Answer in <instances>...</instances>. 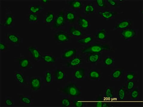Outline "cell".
Here are the masks:
<instances>
[{"label": "cell", "mask_w": 143, "mask_h": 107, "mask_svg": "<svg viewBox=\"0 0 143 107\" xmlns=\"http://www.w3.org/2000/svg\"><path fill=\"white\" fill-rule=\"evenodd\" d=\"M63 92L72 97H78L81 93L79 88L73 83H70L62 90Z\"/></svg>", "instance_id": "6da1fadb"}, {"label": "cell", "mask_w": 143, "mask_h": 107, "mask_svg": "<svg viewBox=\"0 0 143 107\" xmlns=\"http://www.w3.org/2000/svg\"><path fill=\"white\" fill-rule=\"evenodd\" d=\"M110 49V46L107 44H96L89 46L82 50L84 53H99L104 50H108Z\"/></svg>", "instance_id": "7a4b0ae2"}, {"label": "cell", "mask_w": 143, "mask_h": 107, "mask_svg": "<svg viewBox=\"0 0 143 107\" xmlns=\"http://www.w3.org/2000/svg\"><path fill=\"white\" fill-rule=\"evenodd\" d=\"M55 38L56 41L61 43L66 42L69 41L70 38L67 32L62 30L55 34Z\"/></svg>", "instance_id": "3957f363"}, {"label": "cell", "mask_w": 143, "mask_h": 107, "mask_svg": "<svg viewBox=\"0 0 143 107\" xmlns=\"http://www.w3.org/2000/svg\"><path fill=\"white\" fill-rule=\"evenodd\" d=\"M65 22V16L64 13L63 11H61L56 18L53 28L54 29H58L61 26L63 25Z\"/></svg>", "instance_id": "277c9868"}, {"label": "cell", "mask_w": 143, "mask_h": 107, "mask_svg": "<svg viewBox=\"0 0 143 107\" xmlns=\"http://www.w3.org/2000/svg\"><path fill=\"white\" fill-rule=\"evenodd\" d=\"M121 35L125 40L133 38L136 35V32L132 29H127L121 32Z\"/></svg>", "instance_id": "5b68a950"}, {"label": "cell", "mask_w": 143, "mask_h": 107, "mask_svg": "<svg viewBox=\"0 0 143 107\" xmlns=\"http://www.w3.org/2000/svg\"><path fill=\"white\" fill-rule=\"evenodd\" d=\"M30 83L31 88L34 91H37L41 88V81L39 78H35L32 79Z\"/></svg>", "instance_id": "8992f818"}, {"label": "cell", "mask_w": 143, "mask_h": 107, "mask_svg": "<svg viewBox=\"0 0 143 107\" xmlns=\"http://www.w3.org/2000/svg\"><path fill=\"white\" fill-rule=\"evenodd\" d=\"M82 62V59L78 57L74 58L70 60L67 63V67H76L79 65Z\"/></svg>", "instance_id": "52a82bcc"}, {"label": "cell", "mask_w": 143, "mask_h": 107, "mask_svg": "<svg viewBox=\"0 0 143 107\" xmlns=\"http://www.w3.org/2000/svg\"><path fill=\"white\" fill-rule=\"evenodd\" d=\"M78 23L79 25L83 29H86L89 26L88 21L83 17H79Z\"/></svg>", "instance_id": "ba28073f"}, {"label": "cell", "mask_w": 143, "mask_h": 107, "mask_svg": "<svg viewBox=\"0 0 143 107\" xmlns=\"http://www.w3.org/2000/svg\"><path fill=\"white\" fill-rule=\"evenodd\" d=\"M77 53V50L76 49H70L65 51L63 54L62 57L63 58L69 59L73 57Z\"/></svg>", "instance_id": "9c48e42d"}, {"label": "cell", "mask_w": 143, "mask_h": 107, "mask_svg": "<svg viewBox=\"0 0 143 107\" xmlns=\"http://www.w3.org/2000/svg\"><path fill=\"white\" fill-rule=\"evenodd\" d=\"M85 74V70L83 68L79 69L74 73V76L76 79H83Z\"/></svg>", "instance_id": "30bf717a"}, {"label": "cell", "mask_w": 143, "mask_h": 107, "mask_svg": "<svg viewBox=\"0 0 143 107\" xmlns=\"http://www.w3.org/2000/svg\"><path fill=\"white\" fill-rule=\"evenodd\" d=\"M28 50L31 53L32 57L35 59H39L41 56L40 53L35 48L29 47Z\"/></svg>", "instance_id": "8fae6325"}, {"label": "cell", "mask_w": 143, "mask_h": 107, "mask_svg": "<svg viewBox=\"0 0 143 107\" xmlns=\"http://www.w3.org/2000/svg\"><path fill=\"white\" fill-rule=\"evenodd\" d=\"M100 58V55L98 53H92L88 57L89 60L90 62L95 64L99 60Z\"/></svg>", "instance_id": "7c38bea8"}, {"label": "cell", "mask_w": 143, "mask_h": 107, "mask_svg": "<svg viewBox=\"0 0 143 107\" xmlns=\"http://www.w3.org/2000/svg\"><path fill=\"white\" fill-rule=\"evenodd\" d=\"M69 4L74 8L81 9L82 4L80 2L78 1H71L68 2Z\"/></svg>", "instance_id": "4fadbf2b"}, {"label": "cell", "mask_w": 143, "mask_h": 107, "mask_svg": "<svg viewBox=\"0 0 143 107\" xmlns=\"http://www.w3.org/2000/svg\"><path fill=\"white\" fill-rule=\"evenodd\" d=\"M98 14L101 15L104 18L106 19H109L112 17L116 13L110 12L108 11H105L104 12H100Z\"/></svg>", "instance_id": "5bb4252c"}, {"label": "cell", "mask_w": 143, "mask_h": 107, "mask_svg": "<svg viewBox=\"0 0 143 107\" xmlns=\"http://www.w3.org/2000/svg\"><path fill=\"white\" fill-rule=\"evenodd\" d=\"M100 73L95 70H92L89 72V77L92 79H98L100 78Z\"/></svg>", "instance_id": "9a60e30c"}, {"label": "cell", "mask_w": 143, "mask_h": 107, "mask_svg": "<svg viewBox=\"0 0 143 107\" xmlns=\"http://www.w3.org/2000/svg\"><path fill=\"white\" fill-rule=\"evenodd\" d=\"M19 64L21 67L22 68H26L29 66L30 62L29 60L26 58L20 59Z\"/></svg>", "instance_id": "2e32d148"}, {"label": "cell", "mask_w": 143, "mask_h": 107, "mask_svg": "<svg viewBox=\"0 0 143 107\" xmlns=\"http://www.w3.org/2000/svg\"><path fill=\"white\" fill-rule=\"evenodd\" d=\"M67 20L70 23L73 22L75 21L76 17L75 14L71 11H67L66 13Z\"/></svg>", "instance_id": "e0dca14e"}, {"label": "cell", "mask_w": 143, "mask_h": 107, "mask_svg": "<svg viewBox=\"0 0 143 107\" xmlns=\"http://www.w3.org/2000/svg\"><path fill=\"white\" fill-rule=\"evenodd\" d=\"M69 31L72 35L73 36H80L82 35L81 32L77 29L74 26L70 27Z\"/></svg>", "instance_id": "ac0fdd59"}, {"label": "cell", "mask_w": 143, "mask_h": 107, "mask_svg": "<svg viewBox=\"0 0 143 107\" xmlns=\"http://www.w3.org/2000/svg\"><path fill=\"white\" fill-rule=\"evenodd\" d=\"M110 104L107 102H104L102 99H99L96 104L97 107H108L110 106Z\"/></svg>", "instance_id": "d6986e66"}, {"label": "cell", "mask_w": 143, "mask_h": 107, "mask_svg": "<svg viewBox=\"0 0 143 107\" xmlns=\"http://www.w3.org/2000/svg\"><path fill=\"white\" fill-rule=\"evenodd\" d=\"M55 77L56 79L58 80H61L64 79V74L62 70H57L55 72Z\"/></svg>", "instance_id": "ffe728a7"}, {"label": "cell", "mask_w": 143, "mask_h": 107, "mask_svg": "<svg viewBox=\"0 0 143 107\" xmlns=\"http://www.w3.org/2000/svg\"><path fill=\"white\" fill-rule=\"evenodd\" d=\"M97 39L99 40H103L106 38V30L102 29L101 31L99 32L96 35Z\"/></svg>", "instance_id": "44dd1931"}, {"label": "cell", "mask_w": 143, "mask_h": 107, "mask_svg": "<svg viewBox=\"0 0 143 107\" xmlns=\"http://www.w3.org/2000/svg\"><path fill=\"white\" fill-rule=\"evenodd\" d=\"M130 23L127 21H123L116 26L115 29H124L130 25Z\"/></svg>", "instance_id": "7402d4cb"}, {"label": "cell", "mask_w": 143, "mask_h": 107, "mask_svg": "<svg viewBox=\"0 0 143 107\" xmlns=\"http://www.w3.org/2000/svg\"><path fill=\"white\" fill-rule=\"evenodd\" d=\"M42 59L44 61L49 63H54L56 61V59L52 56L49 55H45L42 56Z\"/></svg>", "instance_id": "603a6c76"}, {"label": "cell", "mask_w": 143, "mask_h": 107, "mask_svg": "<svg viewBox=\"0 0 143 107\" xmlns=\"http://www.w3.org/2000/svg\"><path fill=\"white\" fill-rule=\"evenodd\" d=\"M8 40L11 42L14 43H18L19 41V38L14 34H9L8 36Z\"/></svg>", "instance_id": "cb8c5ba5"}, {"label": "cell", "mask_w": 143, "mask_h": 107, "mask_svg": "<svg viewBox=\"0 0 143 107\" xmlns=\"http://www.w3.org/2000/svg\"><path fill=\"white\" fill-rule=\"evenodd\" d=\"M92 38L91 36H87L86 38L80 39L78 40V42L84 44H87L92 41Z\"/></svg>", "instance_id": "d4e9b609"}, {"label": "cell", "mask_w": 143, "mask_h": 107, "mask_svg": "<svg viewBox=\"0 0 143 107\" xmlns=\"http://www.w3.org/2000/svg\"><path fill=\"white\" fill-rule=\"evenodd\" d=\"M54 15L52 12H49L48 13L45 18L46 22L47 24L50 23L54 20Z\"/></svg>", "instance_id": "484cf974"}, {"label": "cell", "mask_w": 143, "mask_h": 107, "mask_svg": "<svg viewBox=\"0 0 143 107\" xmlns=\"http://www.w3.org/2000/svg\"><path fill=\"white\" fill-rule=\"evenodd\" d=\"M42 9L40 5H34L30 7V10L33 13H36L39 12Z\"/></svg>", "instance_id": "4316f807"}, {"label": "cell", "mask_w": 143, "mask_h": 107, "mask_svg": "<svg viewBox=\"0 0 143 107\" xmlns=\"http://www.w3.org/2000/svg\"><path fill=\"white\" fill-rule=\"evenodd\" d=\"M13 22V17L11 15H9L5 19L4 24L6 26H10L12 24Z\"/></svg>", "instance_id": "83f0119b"}, {"label": "cell", "mask_w": 143, "mask_h": 107, "mask_svg": "<svg viewBox=\"0 0 143 107\" xmlns=\"http://www.w3.org/2000/svg\"><path fill=\"white\" fill-rule=\"evenodd\" d=\"M94 8L92 5H87L85 8V11L87 14L91 13L94 12Z\"/></svg>", "instance_id": "f1b7e54d"}, {"label": "cell", "mask_w": 143, "mask_h": 107, "mask_svg": "<svg viewBox=\"0 0 143 107\" xmlns=\"http://www.w3.org/2000/svg\"><path fill=\"white\" fill-rule=\"evenodd\" d=\"M16 77L17 79L21 83L24 84L25 83V79L23 76L19 73L16 74Z\"/></svg>", "instance_id": "f546056e"}, {"label": "cell", "mask_w": 143, "mask_h": 107, "mask_svg": "<svg viewBox=\"0 0 143 107\" xmlns=\"http://www.w3.org/2000/svg\"><path fill=\"white\" fill-rule=\"evenodd\" d=\"M114 60L113 59L110 57H108L105 59L104 61V63L106 66H109L113 64Z\"/></svg>", "instance_id": "4dcf8cb0"}, {"label": "cell", "mask_w": 143, "mask_h": 107, "mask_svg": "<svg viewBox=\"0 0 143 107\" xmlns=\"http://www.w3.org/2000/svg\"><path fill=\"white\" fill-rule=\"evenodd\" d=\"M122 72L121 70L117 69L115 70L112 74V77L115 79H118L121 76Z\"/></svg>", "instance_id": "1f68e13d"}, {"label": "cell", "mask_w": 143, "mask_h": 107, "mask_svg": "<svg viewBox=\"0 0 143 107\" xmlns=\"http://www.w3.org/2000/svg\"><path fill=\"white\" fill-rule=\"evenodd\" d=\"M125 90L121 88L119 90L118 92V97L120 100H123L125 98Z\"/></svg>", "instance_id": "d6a6232c"}, {"label": "cell", "mask_w": 143, "mask_h": 107, "mask_svg": "<svg viewBox=\"0 0 143 107\" xmlns=\"http://www.w3.org/2000/svg\"><path fill=\"white\" fill-rule=\"evenodd\" d=\"M52 74L51 73L49 72H47L45 77V80L46 83H50L52 81Z\"/></svg>", "instance_id": "836d02e7"}, {"label": "cell", "mask_w": 143, "mask_h": 107, "mask_svg": "<svg viewBox=\"0 0 143 107\" xmlns=\"http://www.w3.org/2000/svg\"><path fill=\"white\" fill-rule=\"evenodd\" d=\"M62 107H68L70 105V101L67 98H64L62 100Z\"/></svg>", "instance_id": "e575fe53"}, {"label": "cell", "mask_w": 143, "mask_h": 107, "mask_svg": "<svg viewBox=\"0 0 143 107\" xmlns=\"http://www.w3.org/2000/svg\"><path fill=\"white\" fill-rule=\"evenodd\" d=\"M139 91L138 89L135 88L131 93V96L133 99H136L139 96Z\"/></svg>", "instance_id": "d590c367"}, {"label": "cell", "mask_w": 143, "mask_h": 107, "mask_svg": "<svg viewBox=\"0 0 143 107\" xmlns=\"http://www.w3.org/2000/svg\"><path fill=\"white\" fill-rule=\"evenodd\" d=\"M38 16L35 14H31L29 15L28 19L30 22H35L37 20Z\"/></svg>", "instance_id": "8d00e7d4"}, {"label": "cell", "mask_w": 143, "mask_h": 107, "mask_svg": "<svg viewBox=\"0 0 143 107\" xmlns=\"http://www.w3.org/2000/svg\"><path fill=\"white\" fill-rule=\"evenodd\" d=\"M105 94L107 98L110 99L113 98V95H112V91L110 88H108L106 90Z\"/></svg>", "instance_id": "74e56055"}, {"label": "cell", "mask_w": 143, "mask_h": 107, "mask_svg": "<svg viewBox=\"0 0 143 107\" xmlns=\"http://www.w3.org/2000/svg\"><path fill=\"white\" fill-rule=\"evenodd\" d=\"M135 76V74L134 72H129L126 75V79L128 81H130L134 79Z\"/></svg>", "instance_id": "f35d334b"}, {"label": "cell", "mask_w": 143, "mask_h": 107, "mask_svg": "<svg viewBox=\"0 0 143 107\" xmlns=\"http://www.w3.org/2000/svg\"><path fill=\"white\" fill-rule=\"evenodd\" d=\"M21 101L22 102L26 104H29L31 103V100L28 97H23L21 98Z\"/></svg>", "instance_id": "ab89813d"}, {"label": "cell", "mask_w": 143, "mask_h": 107, "mask_svg": "<svg viewBox=\"0 0 143 107\" xmlns=\"http://www.w3.org/2000/svg\"><path fill=\"white\" fill-rule=\"evenodd\" d=\"M75 106L76 107H82L84 105L83 102L81 100H77L74 101Z\"/></svg>", "instance_id": "60d3db41"}, {"label": "cell", "mask_w": 143, "mask_h": 107, "mask_svg": "<svg viewBox=\"0 0 143 107\" xmlns=\"http://www.w3.org/2000/svg\"><path fill=\"white\" fill-rule=\"evenodd\" d=\"M134 86V82L131 81H130L128 82L127 86V89L128 90H132Z\"/></svg>", "instance_id": "b9f144b4"}, {"label": "cell", "mask_w": 143, "mask_h": 107, "mask_svg": "<svg viewBox=\"0 0 143 107\" xmlns=\"http://www.w3.org/2000/svg\"><path fill=\"white\" fill-rule=\"evenodd\" d=\"M96 1L97 4L99 7H102L105 5V1L103 0H97Z\"/></svg>", "instance_id": "7bdbcfd3"}, {"label": "cell", "mask_w": 143, "mask_h": 107, "mask_svg": "<svg viewBox=\"0 0 143 107\" xmlns=\"http://www.w3.org/2000/svg\"><path fill=\"white\" fill-rule=\"evenodd\" d=\"M108 2L112 6L115 7L117 5V3L114 0H108Z\"/></svg>", "instance_id": "ee69618b"}, {"label": "cell", "mask_w": 143, "mask_h": 107, "mask_svg": "<svg viewBox=\"0 0 143 107\" xmlns=\"http://www.w3.org/2000/svg\"><path fill=\"white\" fill-rule=\"evenodd\" d=\"M5 104L7 106H12L13 105V103L12 101L9 99H7L5 101Z\"/></svg>", "instance_id": "f6af8a7d"}, {"label": "cell", "mask_w": 143, "mask_h": 107, "mask_svg": "<svg viewBox=\"0 0 143 107\" xmlns=\"http://www.w3.org/2000/svg\"><path fill=\"white\" fill-rule=\"evenodd\" d=\"M6 49V46L3 43H0V49L1 51L4 50Z\"/></svg>", "instance_id": "bcb514c9"}, {"label": "cell", "mask_w": 143, "mask_h": 107, "mask_svg": "<svg viewBox=\"0 0 143 107\" xmlns=\"http://www.w3.org/2000/svg\"><path fill=\"white\" fill-rule=\"evenodd\" d=\"M41 1L44 3H47V2H48L49 1H47V0H42Z\"/></svg>", "instance_id": "7dc6e473"}]
</instances>
